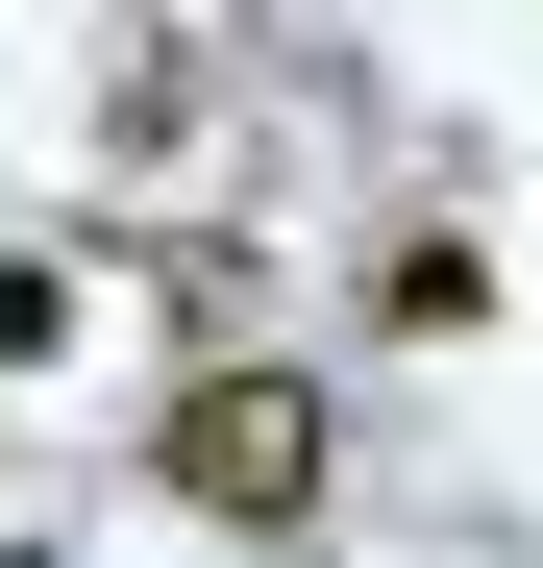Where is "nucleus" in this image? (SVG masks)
<instances>
[{
	"label": "nucleus",
	"mask_w": 543,
	"mask_h": 568,
	"mask_svg": "<svg viewBox=\"0 0 543 568\" xmlns=\"http://www.w3.org/2000/svg\"><path fill=\"white\" fill-rule=\"evenodd\" d=\"M148 469H173L223 544H297V519H321V371L198 346V371H173V420H148Z\"/></svg>",
	"instance_id": "obj_1"
},
{
	"label": "nucleus",
	"mask_w": 543,
	"mask_h": 568,
	"mask_svg": "<svg viewBox=\"0 0 543 568\" xmlns=\"http://www.w3.org/2000/svg\"><path fill=\"white\" fill-rule=\"evenodd\" d=\"M371 322H396V346H470V322H494V247H470V223H396Z\"/></svg>",
	"instance_id": "obj_2"
},
{
	"label": "nucleus",
	"mask_w": 543,
	"mask_h": 568,
	"mask_svg": "<svg viewBox=\"0 0 543 568\" xmlns=\"http://www.w3.org/2000/svg\"><path fill=\"white\" fill-rule=\"evenodd\" d=\"M50 346H74V272H50V247H0V371H50Z\"/></svg>",
	"instance_id": "obj_3"
},
{
	"label": "nucleus",
	"mask_w": 543,
	"mask_h": 568,
	"mask_svg": "<svg viewBox=\"0 0 543 568\" xmlns=\"http://www.w3.org/2000/svg\"><path fill=\"white\" fill-rule=\"evenodd\" d=\"M0 568H50V544H0Z\"/></svg>",
	"instance_id": "obj_4"
}]
</instances>
